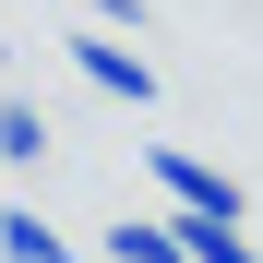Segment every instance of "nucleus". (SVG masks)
I'll use <instances>...</instances> for the list:
<instances>
[{"label":"nucleus","mask_w":263,"mask_h":263,"mask_svg":"<svg viewBox=\"0 0 263 263\" xmlns=\"http://www.w3.org/2000/svg\"><path fill=\"white\" fill-rule=\"evenodd\" d=\"M72 72L96 84V96H132V108H156V60L132 48V36H72Z\"/></svg>","instance_id":"nucleus-1"},{"label":"nucleus","mask_w":263,"mask_h":263,"mask_svg":"<svg viewBox=\"0 0 263 263\" xmlns=\"http://www.w3.org/2000/svg\"><path fill=\"white\" fill-rule=\"evenodd\" d=\"M156 192L180 203V215H239V180L203 167V156H180V144H156Z\"/></svg>","instance_id":"nucleus-2"},{"label":"nucleus","mask_w":263,"mask_h":263,"mask_svg":"<svg viewBox=\"0 0 263 263\" xmlns=\"http://www.w3.org/2000/svg\"><path fill=\"white\" fill-rule=\"evenodd\" d=\"M0 263H72V239H60L36 203H0Z\"/></svg>","instance_id":"nucleus-3"},{"label":"nucleus","mask_w":263,"mask_h":263,"mask_svg":"<svg viewBox=\"0 0 263 263\" xmlns=\"http://www.w3.org/2000/svg\"><path fill=\"white\" fill-rule=\"evenodd\" d=\"M108 263H192L180 251V215H120V228H108Z\"/></svg>","instance_id":"nucleus-4"},{"label":"nucleus","mask_w":263,"mask_h":263,"mask_svg":"<svg viewBox=\"0 0 263 263\" xmlns=\"http://www.w3.org/2000/svg\"><path fill=\"white\" fill-rule=\"evenodd\" d=\"M180 251H192V263H263V251L239 239V215H180Z\"/></svg>","instance_id":"nucleus-5"},{"label":"nucleus","mask_w":263,"mask_h":263,"mask_svg":"<svg viewBox=\"0 0 263 263\" xmlns=\"http://www.w3.org/2000/svg\"><path fill=\"white\" fill-rule=\"evenodd\" d=\"M36 156H48V120L24 96H0V167H36Z\"/></svg>","instance_id":"nucleus-6"}]
</instances>
